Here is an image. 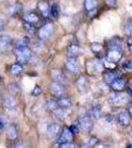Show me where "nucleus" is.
Here are the masks:
<instances>
[{"label":"nucleus","mask_w":132,"mask_h":148,"mask_svg":"<svg viewBox=\"0 0 132 148\" xmlns=\"http://www.w3.org/2000/svg\"><path fill=\"white\" fill-rule=\"evenodd\" d=\"M129 96L127 93H121V92H114L110 95L109 97V103L114 107H120L123 106L129 101Z\"/></svg>","instance_id":"nucleus-1"},{"label":"nucleus","mask_w":132,"mask_h":148,"mask_svg":"<svg viewBox=\"0 0 132 148\" xmlns=\"http://www.w3.org/2000/svg\"><path fill=\"white\" fill-rule=\"evenodd\" d=\"M15 54L17 61L20 63L27 62L32 56V51L29 47H23V49H15Z\"/></svg>","instance_id":"nucleus-2"},{"label":"nucleus","mask_w":132,"mask_h":148,"mask_svg":"<svg viewBox=\"0 0 132 148\" xmlns=\"http://www.w3.org/2000/svg\"><path fill=\"white\" fill-rule=\"evenodd\" d=\"M74 138V133L72 132L69 127H63L59 133V136L57 138V143H66L72 142Z\"/></svg>","instance_id":"nucleus-3"},{"label":"nucleus","mask_w":132,"mask_h":148,"mask_svg":"<svg viewBox=\"0 0 132 148\" xmlns=\"http://www.w3.org/2000/svg\"><path fill=\"white\" fill-rule=\"evenodd\" d=\"M122 54L120 49H109L107 51V56H105V61L116 64L117 61L120 60Z\"/></svg>","instance_id":"nucleus-4"},{"label":"nucleus","mask_w":132,"mask_h":148,"mask_svg":"<svg viewBox=\"0 0 132 148\" xmlns=\"http://www.w3.org/2000/svg\"><path fill=\"white\" fill-rule=\"evenodd\" d=\"M116 121L121 126L126 127L131 123V116L127 112V110H122L116 114Z\"/></svg>","instance_id":"nucleus-5"},{"label":"nucleus","mask_w":132,"mask_h":148,"mask_svg":"<svg viewBox=\"0 0 132 148\" xmlns=\"http://www.w3.org/2000/svg\"><path fill=\"white\" fill-rule=\"evenodd\" d=\"M103 67H104V64L101 62V60H98V59H95V60H90L87 63V69H88L89 73L93 74V75H95V74L101 72Z\"/></svg>","instance_id":"nucleus-6"},{"label":"nucleus","mask_w":132,"mask_h":148,"mask_svg":"<svg viewBox=\"0 0 132 148\" xmlns=\"http://www.w3.org/2000/svg\"><path fill=\"white\" fill-rule=\"evenodd\" d=\"M49 90L51 92V94L54 95L57 98L64 96V94H65V88H64V86L61 83L58 82H52L49 85Z\"/></svg>","instance_id":"nucleus-7"},{"label":"nucleus","mask_w":132,"mask_h":148,"mask_svg":"<svg viewBox=\"0 0 132 148\" xmlns=\"http://www.w3.org/2000/svg\"><path fill=\"white\" fill-rule=\"evenodd\" d=\"M117 78H119V73L116 69H107L104 72V81L107 85H111V83Z\"/></svg>","instance_id":"nucleus-8"},{"label":"nucleus","mask_w":132,"mask_h":148,"mask_svg":"<svg viewBox=\"0 0 132 148\" xmlns=\"http://www.w3.org/2000/svg\"><path fill=\"white\" fill-rule=\"evenodd\" d=\"M53 32V26L52 24L47 23L44 26H42L39 31V37L42 40H47L50 37V35Z\"/></svg>","instance_id":"nucleus-9"},{"label":"nucleus","mask_w":132,"mask_h":148,"mask_svg":"<svg viewBox=\"0 0 132 148\" xmlns=\"http://www.w3.org/2000/svg\"><path fill=\"white\" fill-rule=\"evenodd\" d=\"M65 66L67 70L72 73H77L79 69H80V64H79V61L77 60L76 57H70V58L67 59L65 62Z\"/></svg>","instance_id":"nucleus-10"},{"label":"nucleus","mask_w":132,"mask_h":148,"mask_svg":"<svg viewBox=\"0 0 132 148\" xmlns=\"http://www.w3.org/2000/svg\"><path fill=\"white\" fill-rule=\"evenodd\" d=\"M79 125L82 130H86V131H90L91 128L93 126L92 123V120H91V116H81L79 118Z\"/></svg>","instance_id":"nucleus-11"},{"label":"nucleus","mask_w":132,"mask_h":148,"mask_svg":"<svg viewBox=\"0 0 132 148\" xmlns=\"http://www.w3.org/2000/svg\"><path fill=\"white\" fill-rule=\"evenodd\" d=\"M76 86L80 93H86L89 89V82L86 76H80L76 81Z\"/></svg>","instance_id":"nucleus-12"},{"label":"nucleus","mask_w":132,"mask_h":148,"mask_svg":"<svg viewBox=\"0 0 132 148\" xmlns=\"http://www.w3.org/2000/svg\"><path fill=\"white\" fill-rule=\"evenodd\" d=\"M125 86H126V80L124 78L119 77L111 83L110 87L114 90V92H121L125 88Z\"/></svg>","instance_id":"nucleus-13"},{"label":"nucleus","mask_w":132,"mask_h":148,"mask_svg":"<svg viewBox=\"0 0 132 148\" xmlns=\"http://www.w3.org/2000/svg\"><path fill=\"white\" fill-rule=\"evenodd\" d=\"M60 128H59V125L57 123H50V125H47V133L49 137H55L56 135H58V133H60Z\"/></svg>","instance_id":"nucleus-14"},{"label":"nucleus","mask_w":132,"mask_h":148,"mask_svg":"<svg viewBox=\"0 0 132 148\" xmlns=\"http://www.w3.org/2000/svg\"><path fill=\"white\" fill-rule=\"evenodd\" d=\"M57 103L60 109H68L72 106V100L69 97L62 96L57 99Z\"/></svg>","instance_id":"nucleus-15"},{"label":"nucleus","mask_w":132,"mask_h":148,"mask_svg":"<svg viewBox=\"0 0 132 148\" xmlns=\"http://www.w3.org/2000/svg\"><path fill=\"white\" fill-rule=\"evenodd\" d=\"M10 45H11V39L9 36H7V35L0 36V49H1V51H6V49H8Z\"/></svg>","instance_id":"nucleus-16"},{"label":"nucleus","mask_w":132,"mask_h":148,"mask_svg":"<svg viewBox=\"0 0 132 148\" xmlns=\"http://www.w3.org/2000/svg\"><path fill=\"white\" fill-rule=\"evenodd\" d=\"M51 76L55 82L61 83V84L63 82H65V76H64L62 71H60L59 69H53V70L51 71Z\"/></svg>","instance_id":"nucleus-17"},{"label":"nucleus","mask_w":132,"mask_h":148,"mask_svg":"<svg viewBox=\"0 0 132 148\" xmlns=\"http://www.w3.org/2000/svg\"><path fill=\"white\" fill-rule=\"evenodd\" d=\"M90 116L95 120H98L102 116V109L99 105H95L90 109Z\"/></svg>","instance_id":"nucleus-18"},{"label":"nucleus","mask_w":132,"mask_h":148,"mask_svg":"<svg viewBox=\"0 0 132 148\" xmlns=\"http://www.w3.org/2000/svg\"><path fill=\"white\" fill-rule=\"evenodd\" d=\"M81 52V47L78 45H71L67 49V53L70 57H76Z\"/></svg>","instance_id":"nucleus-19"},{"label":"nucleus","mask_w":132,"mask_h":148,"mask_svg":"<svg viewBox=\"0 0 132 148\" xmlns=\"http://www.w3.org/2000/svg\"><path fill=\"white\" fill-rule=\"evenodd\" d=\"M47 109L49 110L51 113H54L55 111L59 109L58 103H57V100H53V99H49L47 101Z\"/></svg>","instance_id":"nucleus-20"},{"label":"nucleus","mask_w":132,"mask_h":148,"mask_svg":"<svg viewBox=\"0 0 132 148\" xmlns=\"http://www.w3.org/2000/svg\"><path fill=\"white\" fill-rule=\"evenodd\" d=\"M24 21H25V23H29L34 25V24L39 22V17L34 13H28L24 16Z\"/></svg>","instance_id":"nucleus-21"},{"label":"nucleus","mask_w":132,"mask_h":148,"mask_svg":"<svg viewBox=\"0 0 132 148\" xmlns=\"http://www.w3.org/2000/svg\"><path fill=\"white\" fill-rule=\"evenodd\" d=\"M7 136H8L9 139L14 140L16 139L17 136H18V130H17L16 125H11L8 127V130H7Z\"/></svg>","instance_id":"nucleus-22"},{"label":"nucleus","mask_w":132,"mask_h":148,"mask_svg":"<svg viewBox=\"0 0 132 148\" xmlns=\"http://www.w3.org/2000/svg\"><path fill=\"white\" fill-rule=\"evenodd\" d=\"M38 8H39V10L42 12L44 16H47V14H49V10H50L47 2L44 1V0H42V1H40L39 3H38Z\"/></svg>","instance_id":"nucleus-23"},{"label":"nucleus","mask_w":132,"mask_h":148,"mask_svg":"<svg viewBox=\"0 0 132 148\" xmlns=\"http://www.w3.org/2000/svg\"><path fill=\"white\" fill-rule=\"evenodd\" d=\"M84 6H85V9L87 11H92V10H94V9L97 8L98 1L97 0H85V2H84Z\"/></svg>","instance_id":"nucleus-24"},{"label":"nucleus","mask_w":132,"mask_h":148,"mask_svg":"<svg viewBox=\"0 0 132 148\" xmlns=\"http://www.w3.org/2000/svg\"><path fill=\"white\" fill-rule=\"evenodd\" d=\"M16 102H15V99L11 96V95H6L4 97V105L9 109H12L14 106H15Z\"/></svg>","instance_id":"nucleus-25"},{"label":"nucleus","mask_w":132,"mask_h":148,"mask_svg":"<svg viewBox=\"0 0 132 148\" xmlns=\"http://www.w3.org/2000/svg\"><path fill=\"white\" fill-rule=\"evenodd\" d=\"M98 143V138L97 137H90L83 143V148H93L96 144Z\"/></svg>","instance_id":"nucleus-26"},{"label":"nucleus","mask_w":132,"mask_h":148,"mask_svg":"<svg viewBox=\"0 0 132 148\" xmlns=\"http://www.w3.org/2000/svg\"><path fill=\"white\" fill-rule=\"evenodd\" d=\"M53 114H54V116L58 119V120H64V119L67 116V114H68V112H67V109H60L59 108L57 111H55Z\"/></svg>","instance_id":"nucleus-27"},{"label":"nucleus","mask_w":132,"mask_h":148,"mask_svg":"<svg viewBox=\"0 0 132 148\" xmlns=\"http://www.w3.org/2000/svg\"><path fill=\"white\" fill-rule=\"evenodd\" d=\"M22 70H23V67L20 63H14V64H12L10 67V72L12 74H14V75H17V74L21 73Z\"/></svg>","instance_id":"nucleus-28"},{"label":"nucleus","mask_w":132,"mask_h":148,"mask_svg":"<svg viewBox=\"0 0 132 148\" xmlns=\"http://www.w3.org/2000/svg\"><path fill=\"white\" fill-rule=\"evenodd\" d=\"M28 42L29 40L27 38H22L19 40H17L15 45V49H23V47H28Z\"/></svg>","instance_id":"nucleus-29"},{"label":"nucleus","mask_w":132,"mask_h":148,"mask_svg":"<svg viewBox=\"0 0 132 148\" xmlns=\"http://www.w3.org/2000/svg\"><path fill=\"white\" fill-rule=\"evenodd\" d=\"M59 12H60V10H59V6L57 5V4H53V5H52L51 7H50L49 13L51 14L52 17H54V18L58 17Z\"/></svg>","instance_id":"nucleus-30"},{"label":"nucleus","mask_w":132,"mask_h":148,"mask_svg":"<svg viewBox=\"0 0 132 148\" xmlns=\"http://www.w3.org/2000/svg\"><path fill=\"white\" fill-rule=\"evenodd\" d=\"M91 49L95 53H99L103 51V46L99 42H93V44H91Z\"/></svg>","instance_id":"nucleus-31"},{"label":"nucleus","mask_w":132,"mask_h":148,"mask_svg":"<svg viewBox=\"0 0 132 148\" xmlns=\"http://www.w3.org/2000/svg\"><path fill=\"white\" fill-rule=\"evenodd\" d=\"M124 30H125V34L129 37H132V20L128 21L126 23L125 27H124Z\"/></svg>","instance_id":"nucleus-32"},{"label":"nucleus","mask_w":132,"mask_h":148,"mask_svg":"<svg viewBox=\"0 0 132 148\" xmlns=\"http://www.w3.org/2000/svg\"><path fill=\"white\" fill-rule=\"evenodd\" d=\"M58 148H77V145L73 142H66V143H58Z\"/></svg>","instance_id":"nucleus-33"},{"label":"nucleus","mask_w":132,"mask_h":148,"mask_svg":"<svg viewBox=\"0 0 132 148\" xmlns=\"http://www.w3.org/2000/svg\"><path fill=\"white\" fill-rule=\"evenodd\" d=\"M122 68L124 70H132V61L128 60V59L124 60L123 63H122Z\"/></svg>","instance_id":"nucleus-34"},{"label":"nucleus","mask_w":132,"mask_h":148,"mask_svg":"<svg viewBox=\"0 0 132 148\" xmlns=\"http://www.w3.org/2000/svg\"><path fill=\"white\" fill-rule=\"evenodd\" d=\"M42 88H40V86L36 85L32 91V95L33 96H40V95L42 94Z\"/></svg>","instance_id":"nucleus-35"},{"label":"nucleus","mask_w":132,"mask_h":148,"mask_svg":"<svg viewBox=\"0 0 132 148\" xmlns=\"http://www.w3.org/2000/svg\"><path fill=\"white\" fill-rule=\"evenodd\" d=\"M105 3L109 7H116V0H104Z\"/></svg>","instance_id":"nucleus-36"},{"label":"nucleus","mask_w":132,"mask_h":148,"mask_svg":"<svg viewBox=\"0 0 132 148\" xmlns=\"http://www.w3.org/2000/svg\"><path fill=\"white\" fill-rule=\"evenodd\" d=\"M79 127H80V125H72L70 127V130H71V131L73 133H79Z\"/></svg>","instance_id":"nucleus-37"},{"label":"nucleus","mask_w":132,"mask_h":148,"mask_svg":"<svg viewBox=\"0 0 132 148\" xmlns=\"http://www.w3.org/2000/svg\"><path fill=\"white\" fill-rule=\"evenodd\" d=\"M24 26H25V29H26V31H28V32H30V33H33V25L32 24H29V23H25L24 24Z\"/></svg>","instance_id":"nucleus-38"},{"label":"nucleus","mask_w":132,"mask_h":148,"mask_svg":"<svg viewBox=\"0 0 132 148\" xmlns=\"http://www.w3.org/2000/svg\"><path fill=\"white\" fill-rule=\"evenodd\" d=\"M127 45H128V49H129V51L132 53V37L129 38L128 40H127Z\"/></svg>","instance_id":"nucleus-39"},{"label":"nucleus","mask_w":132,"mask_h":148,"mask_svg":"<svg viewBox=\"0 0 132 148\" xmlns=\"http://www.w3.org/2000/svg\"><path fill=\"white\" fill-rule=\"evenodd\" d=\"M127 112L129 113V114L132 116V103L128 105V108H127Z\"/></svg>","instance_id":"nucleus-40"},{"label":"nucleus","mask_w":132,"mask_h":148,"mask_svg":"<svg viewBox=\"0 0 132 148\" xmlns=\"http://www.w3.org/2000/svg\"><path fill=\"white\" fill-rule=\"evenodd\" d=\"M3 127H4V121L0 119V130H2Z\"/></svg>","instance_id":"nucleus-41"},{"label":"nucleus","mask_w":132,"mask_h":148,"mask_svg":"<svg viewBox=\"0 0 132 148\" xmlns=\"http://www.w3.org/2000/svg\"><path fill=\"white\" fill-rule=\"evenodd\" d=\"M126 148H132V143H130V144H128V145H127Z\"/></svg>","instance_id":"nucleus-42"},{"label":"nucleus","mask_w":132,"mask_h":148,"mask_svg":"<svg viewBox=\"0 0 132 148\" xmlns=\"http://www.w3.org/2000/svg\"><path fill=\"white\" fill-rule=\"evenodd\" d=\"M129 89H130V90H131V93H132V82H131V84H130V85H129Z\"/></svg>","instance_id":"nucleus-43"},{"label":"nucleus","mask_w":132,"mask_h":148,"mask_svg":"<svg viewBox=\"0 0 132 148\" xmlns=\"http://www.w3.org/2000/svg\"><path fill=\"white\" fill-rule=\"evenodd\" d=\"M101 148H110V147H109V146H107V145H104V146H102Z\"/></svg>","instance_id":"nucleus-44"},{"label":"nucleus","mask_w":132,"mask_h":148,"mask_svg":"<svg viewBox=\"0 0 132 148\" xmlns=\"http://www.w3.org/2000/svg\"><path fill=\"white\" fill-rule=\"evenodd\" d=\"M12 148H16V147H15V146H13V147H12Z\"/></svg>","instance_id":"nucleus-45"},{"label":"nucleus","mask_w":132,"mask_h":148,"mask_svg":"<svg viewBox=\"0 0 132 148\" xmlns=\"http://www.w3.org/2000/svg\"><path fill=\"white\" fill-rule=\"evenodd\" d=\"M0 80H1V77H0Z\"/></svg>","instance_id":"nucleus-46"},{"label":"nucleus","mask_w":132,"mask_h":148,"mask_svg":"<svg viewBox=\"0 0 132 148\" xmlns=\"http://www.w3.org/2000/svg\"><path fill=\"white\" fill-rule=\"evenodd\" d=\"M0 1H2V0H0Z\"/></svg>","instance_id":"nucleus-47"}]
</instances>
